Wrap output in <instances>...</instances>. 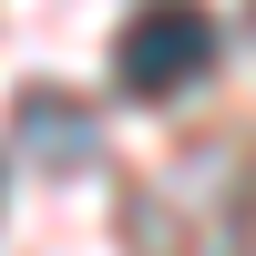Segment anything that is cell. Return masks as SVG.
Masks as SVG:
<instances>
[{
  "label": "cell",
  "mask_w": 256,
  "mask_h": 256,
  "mask_svg": "<svg viewBox=\"0 0 256 256\" xmlns=\"http://www.w3.org/2000/svg\"><path fill=\"white\" fill-rule=\"evenodd\" d=\"M10 134H20V154H41L52 174H82V164H102V123L82 113V102H62V92H20Z\"/></svg>",
  "instance_id": "cell-2"
},
{
  "label": "cell",
  "mask_w": 256,
  "mask_h": 256,
  "mask_svg": "<svg viewBox=\"0 0 256 256\" xmlns=\"http://www.w3.org/2000/svg\"><path fill=\"white\" fill-rule=\"evenodd\" d=\"M205 72H216V10L205 0H144L123 20V41H113V82L134 102H174Z\"/></svg>",
  "instance_id": "cell-1"
}]
</instances>
